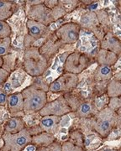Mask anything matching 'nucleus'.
<instances>
[{"label": "nucleus", "instance_id": "393cba45", "mask_svg": "<svg viewBox=\"0 0 121 151\" xmlns=\"http://www.w3.org/2000/svg\"><path fill=\"white\" fill-rule=\"evenodd\" d=\"M61 151H84L83 147L76 145L71 141H65L61 144Z\"/></svg>", "mask_w": 121, "mask_h": 151}, {"label": "nucleus", "instance_id": "20e7f679", "mask_svg": "<svg viewBox=\"0 0 121 151\" xmlns=\"http://www.w3.org/2000/svg\"><path fill=\"white\" fill-rule=\"evenodd\" d=\"M32 135L30 134L27 128L21 130L16 134H3L4 145L2 151H23L30 144H31Z\"/></svg>", "mask_w": 121, "mask_h": 151}, {"label": "nucleus", "instance_id": "ddd939ff", "mask_svg": "<svg viewBox=\"0 0 121 151\" xmlns=\"http://www.w3.org/2000/svg\"><path fill=\"white\" fill-rule=\"evenodd\" d=\"M26 26L29 30L30 37L32 38L34 40L43 37L45 33L47 32V26L31 19H28L26 22Z\"/></svg>", "mask_w": 121, "mask_h": 151}, {"label": "nucleus", "instance_id": "f8f14e48", "mask_svg": "<svg viewBox=\"0 0 121 151\" xmlns=\"http://www.w3.org/2000/svg\"><path fill=\"white\" fill-rule=\"evenodd\" d=\"M101 49L109 50L117 55H120L121 50L120 41L112 33H108L106 36L103 38V41L101 43Z\"/></svg>", "mask_w": 121, "mask_h": 151}, {"label": "nucleus", "instance_id": "0eeeda50", "mask_svg": "<svg viewBox=\"0 0 121 151\" xmlns=\"http://www.w3.org/2000/svg\"><path fill=\"white\" fill-rule=\"evenodd\" d=\"M81 27L76 23H66L61 25L56 31L55 37L58 39L60 44L72 45L76 43L80 36Z\"/></svg>", "mask_w": 121, "mask_h": 151}, {"label": "nucleus", "instance_id": "72a5a7b5", "mask_svg": "<svg viewBox=\"0 0 121 151\" xmlns=\"http://www.w3.org/2000/svg\"><path fill=\"white\" fill-rule=\"evenodd\" d=\"M1 151H2V150H1Z\"/></svg>", "mask_w": 121, "mask_h": 151}, {"label": "nucleus", "instance_id": "dca6fc26", "mask_svg": "<svg viewBox=\"0 0 121 151\" xmlns=\"http://www.w3.org/2000/svg\"><path fill=\"white\" fill-rule=\"evenodd\" d=\"M25 128V124L21 118L12 117L6 121L4 124V133L16 134L20 132L21 130L24 129Z\"/></svg>", "mask_w": 121, "mask_h": 151}, {"label": "nucleus", "instance_id": "f3484780", "mask_svg": "<svg viewBox=\"0 0 121 151\" xmlns=\"http://www.w3.org/2000/svg\"><path fill=\"white\" fill-rule=\"evenodd\" d=\"M55 140V139L54 135L45 132H41L38 134L34 135L31 137V144L35 146H39L40 148L49 146Z\"/></svg>", "mask_w": 121, "mask_h": 151}, {"label": "nucleus", "instance_id": "aec40b11", "mask_svg": "<svg viewBox=\"0 0 121 151\" xmlns=\"http://www.w3.org/2000/svg\"><path fill=\"white\" fill-rule=\"evenodd\" d=\"M107 94L109 97H120L121 95V84L119 80H112L108 85Z\"/></svg>", "mask_w": 121, "mask_h": 151}, {"label": "nucleus", "instance_id": "4468645a", "mask_svg": "<svg viewBox=\"0 0 121 151\" xmlns=\"http://www.w3.org/2000/svg\"><path fill=\"white\" fill-rule=\"evenodd\" d=\"M99 18L96 13L94 12H88L87 14H83L80 19V25L81 27L88 29L91 31H95L97 34V31L99 30Z\"/></svg>", "mask_w": 121, "mask_h": 151}, {"label": "nucleus", "instance_id": "473e14b6", "mask_svg": "<svg viewBox=\"0 0 121 151\" xmlns=\"http://www.w3.org/2000/svg\"><path fill=\"white\" fill-rule=\"evenodd\" d=\"M100 151H118L116 150H114V149H111V148H109V147H107V148H104V149H102Z\"/></svg>", "mask_w": 121, "mask_h": 151}, {"label": "nucleus", "instance_id": "9d476101", "mask_svg": "<svg viewBox=\"0 0 121 151\" xmlns=\"http://www.w3.org/2000/svg\"><path fill=\"white\" fill-rule=\"evenodd\" d=\"M61 118L57 116H43L39 123L42 132L55 135L60 129Z\"/></svg>", "mask_w": 121, "mask_h": 151}, {"label": "nucleus", "instance_id": "5701e85b", "mask_svg": "<svg viewBox=\"0 0 121 151\" xmlns=\"http://www.w3.org/2000/svg\"><path fill=\"white\" fill-rule=\"evenodd\" d=\"M31 86H35V88H37L39 90H41L43 92H46L49 90V86L48 84L45 81V80L42 78V76H36L34 79L33 84Z\"/></svg>", "mask_w": 121, "mask_h": 151}, {"label": "nucleus", "instance_id": "4be33fe9", "mask_svg": "<svg viewBox=\"0 0 121 151\" xmlns=\"http://www.w3.org/2000/svg\"><path fill=\"white\" fill-rule=\"evenodd\" d=\"M10 45H11V39L9 37L0 40V57L9 53L10 50Z\"/></svg>", "mask_w": 121, "mask_h": 151}, {"label": "nucleus", "instance_id": "cd10ccee", "mask_svg": "<svg viewBox=\"0 0 121 151\" xmlns=\"http://www.w3.org/2000/svg\"><path fill=\"white\" fill-rule=\"evenodd\" d=\"M9 77V70L0 67V88H3V86L5 85Z\"/></svg>", "mask_w": 121, "mask_h": 151}, {"label": "nucleus", "instance_id": "2eb2a0df", "mask_svg": "<svg viewBox=\"0 0 121 151\" xmlns=\"http://www.w3.org/2000/svg\"><path fill=\"white\" fill-rule=\"evenodd\" d=\"M118 58L119 55L103 49H100L96 55V60L99 65H104L109 67L115 64L118 60Z\"/></svg>", "mask_w": 121, "mask_h": 151}, {"label": "nucleus", "instance_id": "a878e982", "mask_svg": "<svg viewBox=\"0 0 121 151\" xmlns=\"http://www.w3.org/2000/svg\"><path fill=\"white\" fill-rule=\"evenodd\" d=\"M51 11H52V15H53V18L55 20H56L57 19H59L60 17L64 16L66 14V12L64 10L62 6H60L59 4L55 7L54 9H52Z\"/></svg>", "mask_w": 121, "mask_h": 151}, {"label": "nucleus", "instance_id": "423d86ee", "mask_svg": "<svg viewBox=\"0 0 121 151\" xmlns=\"http://www.w3.org/2000/svg\"><path fill=\"white\" fill-rule=\"evenodd\" d=\"M89 65V58L87 55L75 51L66 57L64 69L66 72L77 75L85 70Z\"/></svg>", "mask_w": 121, "mask_h": 151}, {"label": "nucleus", "instance_id": "c756f323", "mask_svg": "<svg viewBox=\"0 0 121 151\" xmlns=\"http://www.w3.org/2000/svg\"><path fill=\"white\" fill-rule=\"evenodd\" d=\"M7 98L8 95L5 91L3 88H0V106H5L7 103Z\"/></svg>", "mask_w": 121, "mask_h": 151}, {"label": "nucleus", "instance_id": "412c9836", "mask_svg": "<svg viewBox=\"0 0 121 151\" xmlns=\"http://www.w3.org/2000/svg\"><path fill=\"white\" fill-rule=\"evenodd\" d=\"M92 113H93V108L91 103H82L77 111V116L80 118H86L91 115Z\"/></svg>", "mask_w": 121, "mask_h": 151}, {"label": "nucleus", "instance_id": "7c9ffc66", "mask_svg": "<svg viewBox=\"0 0 121 151\" xmlns=\"http://www.w3.org/2000/svg\"><path fill=\"white\" fill-rule=\"evenodd\" d=\"M58 3H59V1H56V0H55V1H44L45 6H46L50 9H52L55 7H56L59 4Z\"/></svg>", "mask_w": 121, "mask_h": 151}, {"label": "nucleus", "instance_id": "1a4fd4ad", "mask_svg": "<svg viewBox=\"0 0 121 151\" xmlns=\"http://www.w3.org/2000/svg\"><path fill=\"white\" fill-rule=\"evenodd\" d=\"M78 83L77 75L66 72L55 79L49 86V90L52 92H66L76 87Z\"/></svg>", "mask_w": 121, "mask_h": 151}, {"label": "nucleus", "instance_id": "c85d7f7f", "mask_svg": "<svg viewBox=\"0 0 121 151\" xmlns=\"http://www.w3.org/2000/svg\"><path fill=\"white\" fill-rule=\"evenodd\" d=\"M45 148L47 150V151H61V144L55 140L49 146Z\"/></svg>", "mask_w": 121, "mask_h": 151}, {"label": "nucleus", "instance_id": "7ed1b4c3", "mask_svg": "<svg viewBox=\"0 0 121 151\" xmlns=\"http://www.w3.org/2000/svg\"><path fill=\"white\" fill-rule=\"evenodd\" d=\"M119 114L115 110L105 108L96 114L94 124V131L101 137L106 138L119 122Z\"/></svg>", "mask_w": 121, "mask_h": 151}, {"label": "nucleus", "instance_id": "a211bd4d", "mask_svg": "<svg viewBox=\"0 0 121 151\" xmlns=\"http://www.w3.org/2000/svg\"><path fill=\"white\" fill-rule=\"evenodd\" d=\"M113 76V71L109 66L99 65L94 72V79L97 81H108L111 79Z\"/></svg>", "mask_w": 121, "mask_h": 151}, {"label": "nucleus", "instance_id": "6ab92c4d", "mask_svg": "<svg viewBox=\"0 0 121 151\" xmlns=\"http://www.w3.org/2000/svg\"><path fill=\"white\" fill-rule=\"evenodd\" d=\"M13 14V3L10 1H0V21H5Z\"/></svg>", "mask_w": 121, "mask_h": 151}, {"label": "nucleus", "instance_id": "f257e3e1", "mask_svg": "<svg viewBox=\"0 0 121 151\" xmlns=\"http://www.w3.org/2000/svg\"><path fill=\"white\" fill-rule=\"evenodd\" d=\"M23 65L27 74L36 77L43 75L48 67V61L38 48L28 47L24 54Z\"/></svg>", "mask_w": 121, "mask_h": 151}, {"label": "nucleus", "instance_id": "6e6552de", "mask_svg": "<svg viewBox=\"0 0 121 151\" xmlns=\"http://www.w3.org/2000/svg\"><path fill=\"white\" fill-rule=\"evenodd\" d=\"M27 15L29 19L40 23L45 26H48L55 21L51 9L45 6L44 4L30 7L27 11Z\"/></svg>", "mask_w": 121, "mask_h": 151}, {"label": "nucleus", "instance_id": "9b49d317", "mask_svg": "<svg viewBox=\"0 0 121 151\" xmlns=\"http://www.w3.org/2000/svg\"><path fill=\"white\" fill-rule=\"evenodd\" d=\"M7 106L10 115L14 113L23 112L24 109V98L21 92L12 93L8 96L7 98Z\"/></svg>", "mask_w": 121, "mask_h": 151}, {"label": "nucleus", "instance_id": "2f4dec72", "mask_svg": "<svg viewBox=\"0 0 121 151\" xmlns=\"http://www.w3.org/2000/svg\"><path fill=\"white\" fill-rule=\"evenodd\" d=\"M26 3H27L28 5L32 7V6L42 4H44V1H42V0H29V1H26Z\"/></svg>", "mask_w": 121, "mask_h": 151}, {"label": "nucleus", "instance_id": "f03ea898", "mask_svg": "<svg viewBox=\"0 0 121 151\" xmlns=\"http://www.w3.org/2000/svg\"><path fill=\"white\" fill-rule=\"evenodd\" d=\"M21 94L24 98L23 112L24 114H32L40 112L48 102L46 92L39 90L31 85L24 88Z\"/></svg>", "mask_w": 121, "mask_h": 151}, {"label": "nucleus", "instance_id": "bb28decb", "mask_svg": "<svg viewBox=\"0 0 121 151\" xmlns=\"http://www.w3.org/2000/svg\"><path fill=\"white\" fill-rule=\"evenodd\" d=\"M121 106V101L120 97H111L109 103V107L108 108H111L112 110H115L117 112Z\"/></svg>", "mask_w": 121, "mask_h": 151}, {"label": "nucleus", "instance_id": "b1692460", "mask_svg": "<svg viewBox=\"0 0 121 151\" xmlns=\"http://www.w3.org/2000/svg\"><path fill=\"white\" fill-rule=\"evenodd\" d=\"M11 28L6 21H0V40L10 36Z\"/></svg>", "mask_w": 121, "mask_h": 151}, {"label": "nucleus", "instance_id": "39448f33", "mask_svg": "<svg viewBox=\"0 0 121 151\" xmlns=\"http://www.w3.org/2000/svg\"><path fill=\"white\" fill-rule=\"evenodd\" d=\"M72 112V108L65 97H59L55 100L47 102L43 108L39 112L40 116H57L62 117Z\"/></svg>", "mask_w": 121, "mask_h": 151}]
</instances>
